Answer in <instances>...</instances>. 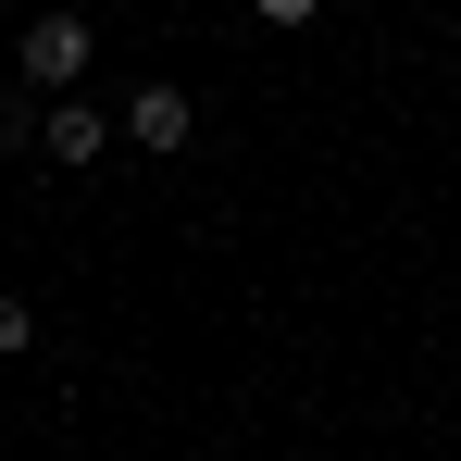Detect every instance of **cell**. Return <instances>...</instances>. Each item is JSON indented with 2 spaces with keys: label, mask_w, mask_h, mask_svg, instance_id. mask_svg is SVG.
<instances>
[{
  "label": "cell",
  "mask_w": 461,
  "mask_h": 461,
  "mask_svg": "<svg viewBox=\"0 0 461 461\" xmlns=\"http://www.w3.org/2000/svg\"><path fill=\"white\" fill-rule=\"evenodd\" d=\"M87 63H100V25H87V13H25V38H13V76H25V100H76Z\"/></svg>",
  "instance_id": "1"
},
{
  "label": "cell",
  "mask_w": 461,
  "mask_h": 461,
  "mask_svg": "<svg viewBox=\"0 0 461 461\" xmlns=\"http://www.w3.org/2000/svg\"><path fill=\"white\" fill-rule=\"evenodd\" d=\"M113 138H125V113H100V100H50V113H38V162H50V175H87Z\"/></svg>",
  "instance_id": "2"
},
{
  "label": "cell",
  "mask_w": 461,
  "mask_h": 461,
  "mask_svg": "<svg viewBox=\"0 0 461 461\" xmlns=\"http://www.w3.org/2000/svg\"><path fill=\"white\" fill-rule=\"evenodd\" d=\"M125 138H138V150H150V162H162V150H187V138H200V100H187V87H162V76H150V87H138V100H125Z\"/></svg>",
  "instance_id": "3"
},
{
  "label": "cell",
  "mask_w": 461,
  "mask_h": 461,
  "mask_svg": "<svg viewBox=\"0 0 461 461\" xmlns=\"http://www.w3.org/2000/svg\"><path fill=\"white\" fill-rule=\"evenodd\" d=\"M25 349H38V312H25L13 287H0V362H25Z\"/></svg>",
  "instance_id": "4"
},
{
  "label": "cell",
  "mask_w": 461,
  "mask_h": 461,
  "mask_svg": "<svg viewBox=\"0 0 461 461\" xmlns=\"http://www.w3.org/2000/svg\"><path fill=\"white\" fill-rule=\"evenodd\" d=\"M249 13H262V25H312L324 0H249Z\"/></svg>",
  "instance_id": "5"
},
{
  "label": "cell",
  "mask_w": 461,
  "mask_h": 461,
  "mask_svg": "<svg viewBox=\"0 0 461 461\" xmlns=\"http://www.w3.org/2000/svg\"><path fill=\"white\" fill-rule=\"evenodd\" d=\"M0 437H13V411H0Z\"/></svg>",
  "instance_id": "6"
}]
</instances>
